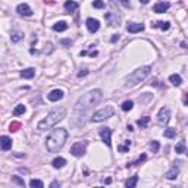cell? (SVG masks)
Here are the masks:
<instances>
[{
	"mask_svg": "<svg viewBox=\"0 0 188 188\" xmlns=\"http://www.w3.org/2000/svg\"><path fill=\"white\" fill-rule=\"evenodd\" d=\"M85 25H87V28L90 33H96V31H99L100 29V22L97 19H94V18H88L87 22H85Z\"/></svg>",
	"mask_w": 188,
	"mask_h": 188,
	"instance_id": "cell-9",
	"label": "cell"
},
{
	"mask_svg": "<svg viewBox=\"0 0 188 188\" xmlns=\"http://www.w3.org/2000/svg\"><path fill=\"white\" fill-rule=\"evenodd\" d=\"M22 38H24V34L21 33V31H13L12 35H10V40H12L13 43H18V41H21Z\"/></svg>",
	"mask_w": 188,
	"mask_h": 188,
	"instance_id": "cell-22",
	"label": "cell"
},
{
	"mask_svg": "<svg viewBox=\"0 0 188 188\" xmlns=\"http://www.w3.org/2000/svg\"><path fill=\"white\" fill-rule=\"evenodd\" d=\"M60 43H62L63 46H71V40H62Z\"/></svg>",
	"mask_w": 188,
	"mask_h": 188,
	"instance_id": "cell-39",
	"label": "cell"
},
{
	"mask_svg": "<svg viewBox=\"0 0 188 188\" xmlns=\"http://www.w3.org/2000/svg\"><path fill=\"white\" fill-rule=\"evenodd\" d=\"M12 147V140L8 135H2L0 137V149L2 150H9Z\"/></svg>",
	"mask_w": 188,
	"mask_h": 188,
	"instance_id": "cell-13",
	"label": "cell"
},
{
	"mask_svg": "<svg viewBox=\"0 0 188 188\" xmlns=\"http://www.w3.org/2000/svg\"><path fill=\"white\" fill-rule=\"evenodd\" d=\"M25 110H27V109H25V106H24V104H18V106H16V107H15V109H13V115H15V116L24 115V113H25Z\"/></svg>",
	"mask_w": 188,
	"mask_h": 188,
	"instance_id": "cell-26",
	"label": "cell"
},
{
	"mask_svg": "<svg viewBox=\"0 0 188 188\" xmlns=\"http://www.w3.org/2000/svg\"><path fill=\"white\" fill-rule=\"evenodd\" d=\"M101 90H91V91L85 93L82 97H79V100L75 104V112L84 115L87 110H90L93 106H96L97 103L101 100Z\"/></svg>",
	"mask_w": 188,
	"mask_h": 188,
	"instance_id": "cell-1",
	"label": "cell"
},
{
	"mask_svg": "<svg viewBox=\"0 0 188 188\" xmlns=\"http://www.w3.org/2000/svg\"><path fill=\"white\" fill-rule=\"evenodd\" d=\"M66 116V109L65 107H59V109H54L52 110L50 113H47V116L41 119L37 125V130L38 131H46V130H50L52 126H54L58 122H60Z\"/></svg>",
	"mask_w": 188,
	"mask_h": 188,
	"instance_id": "cell-3",
	"label": "cell"
},
{
	"mask_svg": "<svg viewBox=\"0 0 188 188\" xmlns=\"http://www.w3.org/2000/svg\"><path fill=\"white\" fill-rule=\"evenodd\" d=\"M126 29H128V33H131V34L141 33V31L144 29V25H143V24H137V22H131V24H128Z\"/></svg>",
	"mask_w": 188,
	"mask_h": 188,
	"instance_id": "cell-12",
	"label": "cell"
},
{
	"mask_svg": "<svg viewBox=\"0 0 188 188\" xmlns=\"http://www.w3.org/2000/svg\"><path fill=\"white\" fill-rule=\"evenodd\" d=\"M88 145V141H77L75 144L71 147V150H69V153L72 156H75V157H81L84 153H85V149H87Z\"/></svg>",
	"mask_w": 188,
	"mask_h": 188,
	"instance_id": "cell-6",
	"label": "cell"
},
{
	"mask_svg": "<svg viewBox=\"0 0 188 188\" xmlns=\"http://www.w3.org/2000/svg\"><path fill=\"white\" fill-rule=\"evenodd\" d=\"M175 151H176L178 155H184V153H185V143H184V141H179L178 144H176V147H175Z\"/></svg>",
	"mask_w": 188,
	"mask_h": 188,
	"instance_id": "cell-27",
	"label": "cell"
},
{
	"mask_svg": "<svg viewBox=\"0 0 188 188\" xmlns=\"http://www.w3.org/2000/svg\"><path fill=\"white\" fill-rule=\"evenodd\" d=\"M130 147H131V141L130 140H125V141H124V144L118 145V150H119V151H122V153H125V151H128V150H130Z\"/></svg>",
	"mask_w": 188,
	"mask_h": 188,
	"instance_id": "cell-25",
	"label": "cell"
},
{
	"mask_svg": "<svg viewBox=\"0 0 188 188\" xmlns=\"http://www.w3.org/2000/svg\"><path fill=\"white\" fill-rule=\"evenodd\" d=\"M169 3L168 2H159V3H156L155 8H153V10H155L156 13H163V12H166V10L169 9Z\"/></svg>",
	"mask_w": 188,
	"mask_h": 188,
	"instance_id": "cell-14",
	"label": "cell"
},
{
	"mask_svg": "<svg viewBox=\"0 0 188 188\" xmlns=\"http://www.w3.org/2000/svg\"><path fill=\"white\" fill-rule=\"evenodd\" d=\"M169 81L172 82L174 85H176V87H178V85H181V84H182V78L179 77V75H176V74H174V75H170V77H169Z\"/></svg>",
	"mask_w": 188,
	"mask_h": 188,
	"instance_id": "cell-23",
	"label": "cell"
},
{
	"mask_svg": "<svg viewBox=\"0 0 188 188\" xmlns=\"http://www.w3.org/2000/svg\"><path fill=\"white\" fill-rule=\"evenodd\" d=\"M34 74H35V71H34L33 68H28V69H24V71L21 72V77L25 78V79H29V78L34 77Z\"/></svg>",
	"mask_w": 188,
	"mask_h": 188,
	"instance_id": "cell-20",
	"label": "cell"
},
{
	"mask_svg": "<svg viewBox=\"0 0 188 188\" xmlns=\"http://www.w3.org/2000/svg\"><path fill=\"white\" fill-rule=\"evenodd\" d=\"M68 138V131L65 128H58L50 132V135L46 140V147L50 153H59L62 147L65 145Z\"/></svg>",
	"mask_w": 188,
	"mask_h": 188,
	"instance_id": "cell-2",
	"label": "cell"
},
{
	"mask_svg": "<svg viewBox=\"0 0 188 188\" xmlns=\"http://www.w3.org/2000/svg\"><path fill=\"white\" fill-rule=\"evenodd\" d=\"M104 18H106L107 24L110 25V27H115V25L119 24V13L116 12V10H110V12H107L104 15Z\"/></svg>",
	"mask_w": 188,
	"mask_h": 188,
	"instance_id": "cell-8",
	"label": "cell"
},
{
	"mask_svg": "<svg viewBox=\"0 0 188 188\" xmlns=\"http://www.w3.org/2000/svg\"><path fill=\"white\" fill-rule=\"evenodd\" d=\"M52 165H53L54 169H60V168H63V166L66 165V160L63 159V157H56V159L52 162Z\"/></svg>",
	"mask_w": 188,
	"mask_h": 188,
	"instance_id": "cell-19",
	"label": "cell"
},
{
	"mask_svg": "<svg viewBox=\"0 0 188 188\" xmlns=\"http://www.w3.org/2000/svg\"><path fill=\"white\" fill-rule=\"evenodd\" d=\"M149 122H150V118H149V116H144V118L138 119V121H137V124H138V126H140V128H145V126L149 125Z\"/></svg>",
	"mask_w": 188,
	"mask_h": 188,
	"instance_id": "cell-28",
	"label": "cell"
},
{
	"mask_svg": "<svg viewBox=\"0 0 188 188\" xmlns=\"http://www.w3.org/2000/svg\"><path fill=\"white\" fill-rule=\"evenodd\" d=\"M21 128V124L19 122H12L9 125V131H12V132H15V131H18Z\"/></svg>",
	"mask_w": 188,
	"mask_h": 188,
	"instance_id": "cell-34",
	"label": "cell"
},
{
	"mask_svg": "<svg viewBox=\"0 0 188 188\" xmlns=\"http://www.w3.org/2000/svg\"><path fill=\"white\" fill-rule=\"evenodd\" d=\"M90 56H91V58H94V56H97V50H94V52H90Z\"/></svg>",
	"mask_w": 188,
	"mask_h": 188,
	"instance_id": "cell-42",
	"label": "cell"
},
{
	"mask_svg": "<svg viewBox=\"0 0 188 188\" xmlns=\"http://www.w3.org/2000/svg\"><path fill=\"white\" fill-rule=\"evenodd\" d=\"M178 175H179L178 166H172V169L166 172V178H168V179H175L176 176H178Z\"/></svg>",
	"mask_w": 188,
	"mask_h": 188,
	"instance_id": "cell-16",
	"label": "cell"
},
{
	"mask_svg": "<svg viewBox=\"0 0 188 188\" xmlns=\"http://www.w3.org/2000/svg\"><path fill=\"white\" fill-rule=\"evenodd\" d=\"M16 12L19 15H24V16H31L33 15V10H31V8H29L28 5H25V3H22V5H18V8H16Z\"/></svg>",
	"mask_w": 188,
	"mask_h": 188,
	"instance_id": "cell-11",
	"label": "cell"
},
{
	"mask_svg": "<svg viewBox=\"0 0 188 188\" xmlns=\"http://www.w3.org/2000/svg\"><path fill=\"white\" fill-rule=\"evenodd\" d=\"M85 75H88V71L87 69H82L81 72H78V77L81 78V77H85Z\"/></svg>",
	"mask_w": 188,
	"mask_h": 188,
	"instance_id": "cell-38",
	"label": "cell"
},
{
	"mask_svg": "<svg viewBox=\"0 0 188 188\" xmlns=\"http://www.w3.org/2000/svg\"><path fill=\"white\" fill-rule=\"evenodd\" d=\"M140 2H141V3H143V5H147V3H149L150 0H140Z\"/></svg>",
	"mask_w": 188,
	"mask_h": 188,
	"instance_id": "cell-44",
	"label": "cell"
},
{
	"mask_svg": "<svg viewBox=\"0 0 188 188\" xmlns=\"http://www.w3.org/2000/svg\"><path fill=\"white\" fill-rule=\"evenodd\" d=\"M66 28H68V24L65 22V21H60V22H58V24L53 25V29L54 31H59V33H60V31H65Z\"/></svg>",
	"mask_w": 188,
	"mask_h": 188,
	"instance_id": "cell-24",
	"label": "cell"
},
{
	"mask_svg": "<svg viewBox=\"0 0 188 188\" xmlns=\"http://www.w3.org/2000/svg\"><path fill=\"white\" fill-rule=\"evenodd\" d=\"M155 28H160L163 29V31H168L169 28H170V24L169 22H165V21H157V22H155V24H151Z\"/></svg>",
	"mask_w": 188,
	"mask_h": 188,
	"instance_id": "cell-18",
	"label": "cell"
},
{
	"mask_svg": "<svg viewBox=\"0 0 188 188\" xmlns=\"http://www.w3.org/2000/svg\"><path fill=\"white\" fill-rule=\"evenodd\" d=\"M169 118H170V110H169L168 107H162L159 115H157V122H159L160 125H166L169 122Z\"/></svg>",
	"mask_w": 188,
	"mask_h": 188,
	"instance_id": "cell-7",
	"label": "cell"
},
{
	"mask_svg": "<svg viewBox=\"0 0 188 188\" xmlns=\"http://www.w3.org/2000/svg\"><path fill=\"white\" fill-rule=\"evenodd\" d=\"M93 6L97 8V9H103V8H104V2H103V0H94V2H93Z\"/></svg>",
	"mask_w": 188,
	"mask_h": 188,
	"instance_id": "cell-35",
	"label": "cell"
},
{
	"mask_svg": "<svg viewBox=\"0 0 188 188\" xmlns=\"http://www.w3.org/2000/svg\"><path fill=\"white\" fill-rule=\"evenodd\" d=\"M62 97H63V91L58 88V90H53V91H50V94L47 96V99H48L50 101H58V100H60Z\"/></svg>",
	"mask_w": 188,
	"mask_h": 188,
	"instance_id": "cell-15",
	"label": "cell"
},
{
	"mask_svg": "<svg viewBox=\"0 0 188 188\" xmlns=\"http://www.w3.org/2000/svg\"><path fill=\"white\" fill-rule=\"evenodd\" d=\"M100 137L107 145H110L112 143V130L110 128H101L100 130Z\"/></svg>",
	"mask_w": 188,
	"mask_h": 188,
	"instance_id": "cell-10",
	"label": "cell"
},
{
	"mask_svg": "<svg viewBox=\"0 0 188 188\" xmlns=\"http://www.w3.org/2000/svg\"><path fill=\"white\" fill-rule=\"evenodd\" d=\"M113 113H115L113 107L106 106V107H103V109H100V110H97L96 113L93 115L91 121L93 122H103V121H106V119H109V118H112Z\"/></svg>",
	"mask_w": 188,
	"mask_h": 188,
	"instance_id": "cell-5",
	"label": "cell"
},
{
	"mask_svg": "<svg viewBox=\"0 0 188 188\" xmlns=\"http://www.w3.org/2000/svg\"><path fill=\"white\" fill-rule=\"evenodd\" d=\"M65 9L68 12H75L78 9V3L77 2H72V0H68V2H65Z\"/></svg>",
	"mask_w": 188,
	"mask_h": 188,
	"instance_id": "cell-17",
	"label": "cell"
},
{
	"mask_svg": "<svg viewBox=\"0 0 188 188\" xmlns=\"http://www.w3.org/2000/svg\"><path fill=\"white\" fill-rule=\"evenodd\" d=\"M12 181H13V182H16L18 185H21V187H24V185H25L24 179H21L19 176H13V178H12Z\"/></svg>",
	"mask_w": 188,
	"mask_h": 188,
	"instance_id": "cell-36",
	"label": "cell"
},
{
	"mask_svg": "<svg viewBox=\"0 0 188 188\" xmlns=\"http://www.w3.org/2000/svg\"><path fill=\"white\" fill-rule=\"evenodd\" d=\"M159 141H156V140H153L151 143H150V149L153 150V153H157L159 151Z\"/></svg>",
	"mask_w": 188,
	"mask_h": 188,
	"instance_id": "cell-33",
	"label": "cell"
},
{
	"mask_svg": "<svg viewBox=\"0 0 188 188\" xmlns=\"http://www.w3.org/2000/svg\"><path fill=\"white\" fill-rule=\"evenodd\" d=\"M29 185H31V187L33 188H43L44 187V184L41 182V181H40V179H31V181H29Z\"/></svg>",
	"mask_w": 188,
	"mask_h": 188,
	"instance_id": "cell-32",
	"label": "cell"
},
{
	"mask_svg": "<svg viewBox=\"0 0 188 188\" xmlns=\"http://www.w3.org/2000/svg\"><path fill=\"white\" fill-rule=\"evenodd\" d=\"M132 106H134V101H131V100H126L122 103V110L124 112H128L132 109Z\"/></svg>",
	"mask_w": 188,
	"mask_h": 188,
	"instance_id": "cell-30",
	"label": "cell"
},
{
	"mask_svg": "<svg viewBox=\"0 0 188 188\" xmlns=\"http://www.w3.org/2000/svg\"><path fill=\"white\" fill-rule=\"evenodd\" d=\"M163 135L166 137V138H174L175 135H176V130H174V128H168V130H165Z\"/></svg>",
	"mask_w": 188,
	"mask_h": 188,
	"instance_id": "cell-29",
	"label": "cell"
},
{
	"mask_svg": "<svg viewBox=\"0 0 188 188\" xmlns=\"http://www.w3.org/2000/svg\"><path fill=\"white\" fill-rule=\"evenodd\" d=\"M150 72H151V68L150 66H141V68H138V69H135L130 77H126L125 87H134L138 82L144 81L145 78L150 75Z\"/></svg>",
	"mask_w": 188,
	"mask_h": 188,
	"instance_id": "cell-4",
	"label": "cell"
},
{
	"mask_svg": "<svg viewBox=\"0 0 188 188\" xmlns=\"http://www.w3.org/2000/svg\"><path fill=\"white\" fill-rule=\"evenodd\" d=\"M119 3L122 6H125V8H131V2L130 0H119Z\"/></svg>",
	"mask_w": 188,
	"mask_h": 188,
	"instance_id": "cell-37",
	"label": "cell"
},
{
	"mask_svg": "<svg viewBox=\"0 0 188 188\" xmlns=\"http://www.w3.org/2000/svg\"><path fill=\"white\" fill-rule=\"evenodd\" d=\"M52 188H56V187H60V184L58 182V181H54V182H52V185H50Z\"/></svg>",
	"mask_w": 188,
	"mask_h": 188,
	"instance_id": "cell-40",
	"label": "cell"
},
{
	"mask_svg": "<svg viewBox=\"0 0 188 188\" xmlns=\"http://www.w3.org/2000/svg\"><path fill=\"white\" fill-rule=\"evenodd\" d=\"M103 182H104V184H110V182H112V179H110V178H107V179H104Z\"/></svg>",
	"mask_w": 188,
	"mask_h": 188,
	"instance_id": "cell-43",
	"label": "cell"
},
{
	"mask_svg": "<svg viewBox=\"0 0 188 188\" xmlns=\"http://www.w3.org/2000/svg\"><path fill=\"white\" fill-rule=\"evenodd\" d=\"M116 40H119V35H118V34H115V35L112 37V43H115Z\"/></svg>",
	"mask_w": 188,
	"mask_h": 188,
	"instance_id": "cell-41",
	"label": "cell"
},
{
	"mask_svg": "<svg viewBox=\"0 0 188 188\" xmlns=\"http://www.w3.org/2000/svg\"><path fill=\"white\" fill-rule=\"evenodd\" d=\"M145 159H147V156H145V155H141L138 159L135 160V162H131V163H128V168H130V166H137V165H141Z\"/></svg>",
	"mask_w": 188,
	"mask_h": 188,
	"instance_id": "cell-31",
	"label": "cell"
},
{
	"mask_svg": "<svg viewBox=\"0 0 188 188\" xmlns=\"http://www.w3.org/2000/svg\"><path fill=\"white\" fill-rule=\"evenodd\" d=\"M137 182H138V176H137V175H134V176H131L130 179H126V181H125V187L134 188L135 185H137Z\"/></svg>",
	"mask_w": 188,
	"mask_h": 188,
	"instance_id": "cell-21",
	"label": "cell"
}]
</instances>
